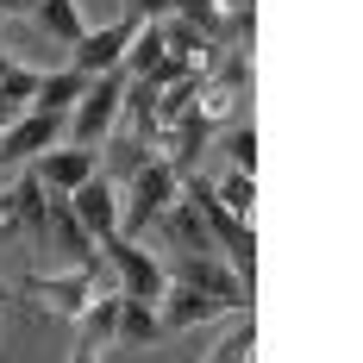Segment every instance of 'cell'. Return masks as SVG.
Returning <instances> with one entry per match:
<instances>
[{
  "label": "cell",
  "mask_w": 363,
  "mask_h": 363,
  "mask_svg": "<svg viewBox=\"0 0 363 363\" xmlns=\"http://www.w3.org/2000/svg\"><path fill=\"white\" fill-rule=\"evenodd\" d=\"M6 63H13V57H6V50H0V75H6Z\"/></svg>",
  "instance_id": "603a6c76"
},
{
  "label": "cell",
  "mask_w": 363,
  "mask_h": 363,
  "mask_svg": "<svg viewBox=\"0 0 363 363\" xmlns=\"http://www.w3.org/2000/svg\"><path fill=\"white\" fill-rule=\"evenodd\" d=\"M157 225H163V238H169L182 257H194V251H219V245H213V232H207V219L194 213V201H188L182 188H176V201L157 213Z\"/></svg>",
  "instance_id": "4fadbf2b"
},
{
  "label": "cell",
  "mask_w": 363,
  "mask_h": 363,
  "mask_svg": "<svg viewBox=\"0 0 363 363\" xmlns=\"http://www.w3.org/2000/svg\"><path fill=\"white\" fill-rule=\"evenodd\" d=\"M125 82H132L125 69H101V75H88V88H82V94H75V107L63 113V138H69V145H94V150H101V138L119 125V107H125Z\"/></svg>",
  "instance_id": "7a4b0ae2"
},
{
  "label": "cell",
  "mask_w": 363,
  "mask_h": 363,
  "mask_svg": "<svg viewBox=\"0 0 363 363\" xmlns=\"http://www.w3.org/2000/svg\"><path fill=\"white\" fill-rule=\"evenodd\" d=\"M82 88H88V75L75 69V63H63V69H38V94H32V107H44V113H69Z\"/></svg>",
  "instance_id": "9a60e30c"
},
{
  "label": "cell",
  "mask_w": 363,
  "mask_h": 363,
  "mask_svg": "<svg viewBox=\"0 0 363 363\" xmlns=\"http://www.w3.org/2000/svg\"><path fill=\"white\" fill-rule=\"evenodd\" d=\"M94 282H101V269H69V276H26V294H32L44 313H63V320H75V313L94 301Z\"/></svg>",
  "instance_id": "ba28073f"
},
{
  "label": "cell",
  "mask_w": 363,
  "mask_h": 363,
  "mask_svg": "<svg viewBox=\"0 0 363 363\" xmlns=\"http://www.w3.org/2000/svg\"><path fill=\"white\" fill-rule=\"evenodd\" d=\"M225 163H232V169H245V176H257V125H251V119L225 132Z\"/></svg>",
  "instance_id": "d6986e66"
},
{
  "label": "cell",
  "mask_w": 363,
  "mask_h": 363,
  "mask_svg": "<svg viewBox=\"0 0 363 363\" xmlns=\"http://www.w3.org/2000/svg\"><path fill=\"white\" fill-rule=\"evenodd\" d=\"M207 138H213V125L201 119V107H188L182 119H169V125L157 132V145H163V157H169V169H176V176H194V169H201Z\"/></svg>",
  "instance_id": "9c48e42d"
},
{
  "label": "cell",
  "mask_w": 363,
  "mask_h": 363,
  "mask_svg": "<svg viewBox=\"0 0 363 363\" xmlns=\"http://www.w3.org/2000/svg\"><path fill=\"white\" fill-rule=\"evenodd\" d=\"M213 194H219V201H225V207H232L238 219H251V207H257V176H245V169H232V176L219 182Z\"/></svg>",
  "instance_id": "ffe728a7"
},
{
  "label": "cell",
  "mask_w": 363,
  "mask_h": 363,
  "mask_svg": "<svg viewBox=\"0 0 363 363\" xmlns=\"http://www.w3.org/2000/svg\"><path fill=\"white\" fill-rule=\"evenodd\" d=\"M38 94V69H19V63H6L0 75V119H13V113H26Z\"/></svg>",
  "instance_id": "e0dca14e"
},
{
  "label": "cell",
  "mask_w": 363,
  "mask_h": 363,
  "mask_svg": "<svg viewBox=\"0 0 363 363\" xmlns=\"http://www.w3.org/2000/svg\"><path fill=\"white\" fill-rule=\"evenodd\" d=\"M113 332H119V289H113V294H94V301L75 313V363L107 357V351H113Z\"/></svg>",
  "instance_id": "8fae6325"
},
{
  "label": "cell",
  "mask_w": 363,
  "mask_h": 363,
  "mask_svg": "<svg viewBox=\"0 0 363 363\" xmlns=\"http://www.w3.org/2000/svg\"><path fill=\"white\" fill-rule=\"evenodd\" d=\"M32 13H38V26H44V38H57V44H75V38L88 32L75 0H38Z\"/></svg>",
  "instance_id": "2e32d148"
},
{
  "label": "cell",
  "mask_w": 363,
  "mask_h": 363,
  "mask_svg": "<svg viewBox=\"0 0 363 363\" xmlns=\"http://www.w3.org/2000/svg\"><path fill=\"white\" fill-rule=\"evenodd\" d=\"M125 13H132V19H163L169 0H125Z\"/></svg>",
  "instance_id": "44dd1931"
},
{
  "label": "cell",
  "mask_w": 363,
  "mask_h": 363,
  "mask_svg": "<svg viewBox=\"0 0 363 363\" xmlns=\"http://www.w3.org/2000/svg\"><path fill=\"white\" fill-rule=\"evenodd\" d=\"M69 207H75V219L94 232V245L119 232V188H113V176H101V169L82 182V188H69Z\"/></svg>",
  "instance_id": "30bf717a"
},
{
  "label": "cell",
  "mask_w": 363,
  "mask_h": 363,
  "mask_svg": "<svg viewBox=\"0 0 363 363\" xmlns=\"http://www.w3.org/2000/svg\"><path fill=\"white\" fill-rule=\"evenodd\" d=\"M101 263H113V276H119V294L163 301V289H169V269H163V257H150L145 245H132L125 232L101 238Z\"/></svg>",
  "instance_id": "3957f363"
},
{
  "label": "cell",
  "mask_w": 363,
  "mask_h": 363,
  "mask_svg": "<svg viewBox=\"0 0 363 363\" xmlns=\"http://www.w3.org/2000/svg\"><path fill=\"white\" fill-rule=\"evenodd\" d=\"M38 245H44V251H57L69 269H101V245H94V232L75 219L69 194H50V213H44V232H38Z\"/></svg>",
  "instance_id": "277c9868"
},
{
  "label": "cell",
  "mask_w": 363,
  "mask_h": 363,
  "mask_svg": "<svg viewBox=\"0 0 363 363\" xmlns=\"http://www.w3.org/2000/svg\"><path fill=\"white\" fill-rule=\"evenodd\" d=\"M0 294H6V282H0Z\"/></svg>",
  "instance_id": "cb8c5ba5"
},
{
  "label": "cell",
  "mask_w": 363,
  "mask_h": 363,
  "mask_svg": "<svg viewBox=\"0 0 363 363\" xmlns=\"http://www.w3.org/2000/svg\"><path fill=\"white\" fill-rule=\"evenodd\" d=\"M63 138V113H44V107H26L0 125V163H32L38 150H50Z\"/></svg>",
  "instance_id": "5b68a950"
},
{
  "label": "cell",
  "mask_w": 363,
  "mask_h": 363,
  "mask_svg": "<svg viewBox=\"0 0 363 363\" xmlns=\"http://www.w3.org/2000/svg\"><path fill=\"white\" fill-rule=\"evenodd\" d=\"M38 0H0V19H13V13H32Z\"/></svg>",
  "instance_id": "7402d4cb"
},
{
  "label": "cell",
  "mask_w": 363,
  "mask_h": 363,
  "mask_svg": "<svg viewBox=\"0 0 363 363\" xmlns=\"http://www.w3.org/2000/svg\"><path fill=\"white\" fill-rule=\"evenodd\" d=\"M0 125H6V119H0Z\"/></svg>",
  "instance_id": "d4e9b609"
},
{
  "label": "cell",
  "mask_w": 363,
  "mask_h": 363,
  "mask_svg": "<svg viewBox=\"0 0 363 363\" xmlns=\"http://www.w3.org/2000/svg\"><path fill=\"white\" fill-rule=\"evenodd\" d=\"M132 32H138V19H132V13H119L113 26H101V32H82V38H75V44H69V63H75L82 75L119 69V57H125Z\"/></svg>",
  "instance_id": "52a82bcc"
},
{
  "label": "cell",
  "mask_w": 363,
  "mask_h": 363,
  "mask_svg": "<svg viewBox=\"0 0 363 363\" xmlns=\"http://www.w3.org/2000/svg\"><path fill=\"white\" fill-rule=\"evenodd\" d=\"M44 213H50V188L26 169V176L13 182L6 194H0V219H6V232H44Z\"/></svg>",
  "instance_id": "7c38bea8"
},
{
  "label": "cell",
  "mask_w": 363,
  "mask_h": 363,
  "mask_svg": "<svg viewBox=\"0 0 363 363\" xmlns=\"http://www.w3.org/2000/svg\"><path fill=\"white\" fill-rule=\"evenodd\" d=\"M176 188H182V176L169 169V157L150 150L145 163L125 176V188H119V232L125 238H145V225H157V213L176 201Z\"/></svg>",
  "instance_id": "6da1fadb"
},
{
  "label": "cell",
  "mask_w": 363,
  "mask_h": 363,
  "mask_svg": "<svg viewBox=\"0 0 363 363\" xmlns=\"http://www.w3.org/2000/svg\"><path fill=\"white\" fill-rule=\"evenodd\" d=\"M257 357V326H251V307H245V326H232L213 345V363H251Z\"/></svg>",
  "instance_id": "ac0fdd59"
},
{
  "label": "cell",
  "mask_w": 363,
  "mask_h": 363,
  "mask_svg": "<svg viewBox=\"0 0 363 363\" xmlns=\"http://www.w3.org/2000/svg\"><path fill=\"white\" fill-rule=\"evenodd\" d=\"M101 169V150L94 145H69V138H57L50 150H38L32 157V176L50 188V194H69V188H82V182Z\"/></svg>",
  "instance_id": "8992f818"
},
{
  "label": "cell",
  "mask_w": 363,
  "mask_h": 363,
  "mask_svg": "<svg viewBox=\"0 0 363 363\" xmlns=\"http://www.w3.org/2000/svg\"><path fill=\"white\" fill-rule=\"evenodd\" d=\"M150 338H163V320H157V301H138V294H119V332H113V351H138Z\"/></svg>",
  "instance_id": "5bb4252c"
}]
</instances>
